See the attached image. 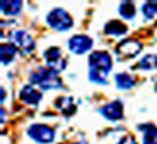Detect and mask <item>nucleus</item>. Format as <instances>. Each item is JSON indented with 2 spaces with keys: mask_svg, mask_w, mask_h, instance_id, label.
Here are the masks:
<instances>
[{
  "mask_svg": "<svg viewBox=\"0 0 157 144\" xmlns=\"http://www.w3.org/2000/svg\"><path fill=\"white\" fill-rule=\"evenodd\" d=\"M112 57L106 51H95L89 56V79L99 84L108 83V74L112 68Z\"/></svg>",
  "mask_w": 157,
  "mask_h": 144,
  "instance_id": "nucleus-1",
  "label": "nucleus"
},
{
  "mask_svg": "<svg viewBox=\"0 0 157 144\" xmlns=\"http://www.w3.org/2000/svg\"><path fill=\"white\" fill-rule=\"evenodd\" d=\"M29 82H31V84L38 86L42 90L60 89L63 86L58 73L48 68V67H39L35 72H32L31 77H29Z\"/></svg>",
  "mask_w": 157,
  "mask_h": 144,
  "instance_id": "nucleus-2",
  "label": "nucleus"
},
{
  "mask_svg": "<svg viewBox=\"0 0 157 144\" xmlns=\"http://www.w3.org/2000/svg\"><path fill=\"white\" fill-rule=\"evenodd\" d=\"M47 22L51 28L64 32L73 26V18L66 9L56 7V9L50 10V13L47 15Z\"/></svg>",
  "mask_w": 157,
  "mask_h": 144,
  "instance_id": "nucleus-3",
  "label": "nucleus"
},
{
  "mask_svg": "<svg viewBox=\"0 0 157 144\" xmlns=\"http://www.w3.org/2000/svg\"><path fill=\"white\" fill-rule=\"evenodd\" d=\"M9 42H10L17 51L23 54H29L35 50L34 38L23 29H15L9 33Z\"/></svg>",
  "mask_w": 157,
  "mask_h": 144,
  "instance_id": "nucleus-4",
  "label": "nucleus"
},
{
  "mask_svg": "<svg viewBox=\"0 0 157 144\" xmlns=\"http://www.w3.org/2000/svg\"><path fill=\"white\" fill-rule=\"evenodd\" d=\"M26 134L29 135V138L39 144H50L56 138V130L45 124H32L28 128Z\"/></svg>",
  "mask_w": 157,
  "mask_h": 144,
  "instance_id": "nucleus-5",
  "label": "nucleus"
},
{
  "mask_svg": "<svg viewBox=\"0 0 157 144\" xmlns=\"http://www.w3.org/2000/svg\"><path fill=\"white\" fill-rule=\"evenodd\" d=\"M143 50V44H141L138 39L135 38H125L122 39L119 44L117 45V56L121 60H129V58H134L140 54V51Z\"/></svg>",
  "mask_w": 157,
  "mask_h": 144,
  "instance_id": "nucleus-6",
  "label": "nucleus"
},
{
  "mask_svg": "<svg viewBox=\"0 0 157 144\" xmlns=\"http://www.w3.org/2000/svg\"><path fill=\"white\" fill-rule=\"evenodd\" d=\"M44 58L47 61L48 68L54 70V72L60 73L67 67V60L66 57H63V53L58 47H50L44 51Z\"/></svg>",
  "mask_w": 157,
  "mask_h": 144,
  "instance_id": "nucleus-7",
  "label": "nucleus"
},
{
  "mask_svg": "<svg viewBox=\"0 0 157 144\" xmlns=\"http://www.w3.org/2000/svg\"><path fill=\"white\" fill-rule=\"evenodd\" d=\"M93 47V39L87 35H74L68 39V50L73 54H84Z\"/></svg>",
  "mask_w": 157,
  "mask_h": 144,
  "instance_id": "nucleus-8",
  "label": "nucleus"
},
{
  "mask_svg": "<svg viewBox=\"0 0 157 144\" xmlns=\"http://www.w3.org/2000/svg\"><path fill=\"white\" fill-rule=\"evenodd\" d=\"M99 112L106 118L108 121H119V119L124 118L122 102H119V100L109 102L106 105H103L102 108H99Z\"/></svg>",
  "mask_w": 157,
  "mask_h": 144,
  "instance_id": "nucleus-9",
  "label": "nucleus"
},
{
  "mask_svg": "<svg viewBox=\"0 0 157 144\" xmlns=\"http://www.w3.org/2000/svg\"><path fill=\"white\" fill-rule=\"evenodd\" d=\"M19 98L28 105H38L39 100L42 99V93L34 88V84H25L19 92Z\"/></svg>",
  "mask_w": 157,
  "mask_h": 144,
  "instance_id": "nucleus-10",
  "label": "nucleus"
},
{
  "mask_svg": "<svg viewBox=\"0 0 157 144\" xmlns=\"http://www.w3.org/2000/svg\"><path fill=\"white\" fill-rule=\"evenodd\" d=\"M54 105H56V108L61 114H64V115H67V116H71L76 112V109H77V106L74 103V99L71 96H60L56 100Z\"/></svg>",
  "mask_w": 157,
  "mask_h": 144,
  "instance_id": "nucleus-11",
  "label": "nucleus"
},
{
  "mask_svg": "<svg viewBox=\"0 0 157 144\" xmlns=\"http://www.w3.org/2000/svg\"><path fill=\"white\" fill-rule=\"evenodd\" d=\"M128 28L127 25L122 23L121 21H109L105 23V33L106 35H112V37H121L124 33H127Z\"/></svg>",
  "mask_w": 157,
  "mask_h": 144,
  "instance_id": "nucleus-12",
  "label": "nucleus"
},
{
  "mask_svg": "<svg viewBox=\"0 0 157 144\" xmlns=\"http://www.w3.org/2000/svg\"><path fill=\"white\" fill-rule=\"evenodd\" d=\"M22 10V2L21 0H3L2 2V13L6 16L19 15Z\"/></svg>",
  "mask_w": 157,
  "mask_h": 144,
  "instance_id": "nucleus-13",
  "label": "nucleus"
},
{
  "mask_svg": "<svg viewBox=\"0 0 157 144\" xmlns=\"http://www.w3.org/2000/svg\"><path fill=\"white\" fill-rule=\"evenodd\" d=\"M143 131V144H157V127L153 124L140 125Z\"/></svg>",
  "mask_w": 157,
  "mask_h": 144,
  "instance_id": "nucleus-14",
  "label": "nucleus"
},
{
  "mask_svg": "<svg viewBox=\"0 0 157 144\" xmlns=\"http://www.w3.org/2000/svg\"><path fill=\"white\" fill-rule=\"evenodd\" d=\"M115 83H117L118 89H122V90H127V89H131L134 86V77L128 74V73H117L115 74Z\"/></svg>",
  "mask_w": 157,
  "mask_h": 144,
  "instance_id": "nucleus-15",
  "label": "nucleus"
},
{
  "mask_svg": "<svg viewBox=\"0 0 157 144\" xmlns=\"http://www.w3.org/2000/svg\"><path fill=\"white\" fill-rule=\"evenodd\" d=\"M16 48L12 44H3L2 48H0V57H2V64L3 66H7L10 64L12 61L15 60V56H16Z\"/></svg>",
  "mask_w": 157,
  "mask_h": 144,
  "instance_id": "nucleus-16",
  "label": "nucleus"
},
{
  "mask_svg": "<svg viewBox=\"0 0 157 144\" xmlns=\"http://www.w3.org/2000/svg\"><path fill=\"white\" fill-rule=\"evenodd\" d=\"M137 67L141 68V70H147V72L157 68V56L156 54H147V56H144L138 61Z\"/></svg>",
  "mask_w": 157,
  "mask_h": 144,
  "instance_id": "nucleus-17",
  "label": "nucleus"
},
{
  "mask_svg": "<svg viewBox=\"0 0 157 144\" xmlns=\"http://www.w3.org/2000/svg\"><path fill=\"white\" fill-rule=\"evenodd\" d=\"M118 10H119V15L125 19H132L135 16V5L131 2V0H125L122 2L119 7H118Z\"/></svg>",
  "mask_w": 157,
  "mask_h": 144,
  "instance_id": "nucleus-18",
  "label": "nucleus"
},
{
  "mask_svg": "<svg viewBox=\"0 0 157 144\" xmlns=\"http://www.w3.org/2000/svg\"><path fill=\"white\" fill-rule=\"evenodd\" d=\"M141 10H143V15L146 19H153L154 16H157V0L143 3Z\"/></svg>",
  "mask_w": 157,
  "mask_h": 144,
  "instance_id": "nucleus-19",
  "label": "nucleus"
},
{
  "mask_svg": "<svg viewBox=\"0 0 157 144\" xmlns=\"http://www.w3.org/2000/svg\"><path fill=\"white\" fill-rule=\"evenodd\" d=\"M117 144H137V141H135V138L132 137V135H129V134H125L124 137L118 138Z\"/></svg>",
  "mask_w": 157,
  "mask_h": 144,
  "instance_id": "nucleus-20",
  "label": "nucleus"
},
{
  "mask_svg": "<svg viewBox=\"0 0 157 144\" xmlns=\"http://www.w3.org/2000/svg\"><path fill=\"white\" fill-rule=\"evenodd\" d=\"M3 100H5V89L2 88V102H3Z\"/></svg>",
  "mask_w": 157,
  "mask_h": 144,
  "instance_id": "nucleus-21",
  "label": "nucleus"
},
{
  "mask_svg": "<svg viewBox=\"0 0 157 144\" xmlns=\"http://www.w3.org/2000/svg\"><path fill=\"white\" fill-rule=\"evenodd\" d=\"M154 89H156V92H157V80H156V84H154Z\"/></svg>",
  "mask_w": 157,
  "mask_h": 144,
  "instance_id": "nucleus-22",
  "label": "nucleus"
},
{
  "mask_svg": "<svg viewBox=\"0 0 157 144\" xmlns=\"http://www.w3.org/2000/svg\"><path fill=\"white\" fill-rule=\"evenodd\" d=\"M77 144H86V143H83V141H80V143H77Z\"/></svg>",
  "mask_w": 157,
  "mask_h": 144,
  "instance_id": "nucleus-23",
  "label": "nucleus"
}]
</instances>
